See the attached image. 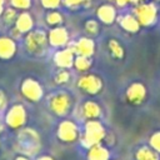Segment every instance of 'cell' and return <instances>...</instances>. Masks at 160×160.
Segmentation results:
<instances>
[{"mask_svg": "<svg viewBox=\"0 0 160 160\" xmlns=\"http://www.w3.org/2000/svg\"><path fill=\"white\" fill-rule=\"evenodd\" d=\"M16 145L22 155H26V156L35 155L38 152V150L40 149L39 134L32 129L25 128L19 132Z\"/></svg>", "mask_w": 160, "mask_h": 160, "instance_id": "obj_1", "label": "cell"}, {"mask_svg": "<svg viewBox=\"0 0 160 160\" xmlns=\"http://www.w3.org/2000/svg\"><path fill=\"white\" fill-rule=\"evenodd\" d=\"M105 138H106V132H105L104 126L101 125L100 121H98V119H95V120L86 121L85 131L80 140H81V144L89 149L94 145L100 144Z\"/></svg>", "mask_w": 160, "mask_h": 160, "instance_id": "obj_2", "label": "cell"}, {"mask_svg": "<svg viewBox=\"0 0 160 160\" xmlns=\"http://www.w3.org/2000/svg\"><path fill=\"white\" fill-rule=\"evenodd\" d=\"M48 35L42 30L29 31L25 38V48L34 56H42L48 48Z\"/></svg>", "mask_w": 160, "mask_h": 160, "instance_id": "obj_3", "label": "cell"}, {"mask_svg": "<svg viewBox=\"0 0 160 160\" xmlns=\"http://www.w3.org/2000/svg\"><path fill=\"white\" fill-rule=\"evenodd\" d=\"M134 16L138 19L139 24L142 26H151L158 19V8L152 2H139L135 4Z\"/></svg>", "mask_w": 160, "mask_h": 160, "instance_id": "obj_4", "label": "cell"}, {"mask_svg": "<svg viewBox=\"0 0 160 160\" xmlns=\"http://www.w3.org/2000/svg\"><path fill=\"white\" fill-rule=\"evenodd\" d=\"M72 106V99L68 92L60 91L50 96L49 108L58 116H66Z\"/></svg>", "mask_w": 160, "mask_h": 160, "instance_id": "obj_5", "label": "cell"}, {"mask_svg": "<svg viewBox=\"0 0 160 160\" xmlns=\"http://www.w3.org/2000/svg\"><path fill=\"white\" fill-rule=\"evenodd\" d=\"M78 88L88 95H98L102 90V80L95 74H85L79 78Z\"/></svg>", "mask_w": 160, "mask_h": 160, "instance_id": "obj_6", "label": "cell"}, {"mask_svg": "<svg viewBox=\"0 0 160 160\" xmlns=\"http://www.w3.org/2000/svg\"><path fill=\"white\" fill-rule=\"evenodd\" d=\"M20 91L25 99H28L29 101H32V102L39 101L44 95L42 86L40 85L39 81H36L32 78H28L21 82Z\"/></svg>", "mask_w": 160, "mask_h": 160, "instance_id": "obj_7", "label": "cell"}, {"mask_svg": "<svg viewBox=\"0 0 160 160\" xmlns=\"http://www.w3.org/2000/svg\"><path fill=\"white\" fill-rule=\"evenodd\" d=\"M5 122L10 129H20L26 122V110L22 105H12L5 116Z\"/></svg>", "mask_w": 160, "mask_h": 160, "instance_id": "obj_8", "label": "cell"}, {"mask_svg": "<svg viewBox=\"0 0 160 160\" xmlns=\"http://www.w3.org/2000/svg\"><path fill=\"white\" fill-rule=\"evenodd\" d=\"M56 135H58V139L60 141L66 142V144H71L79 139V128L74 121L64 120L59 124Z\"/></svg>", "mask_w": 160, "mask_h": 160, "instance_id": "obj_9", "label": "cell"}, {"mask_svg": "<svg viewBox=\"0 0 160 160\" xmlns=\"http://www.w3.org/2000/svg\"><path fill=\"white\" fill-rule=\"evenodd\" d=\"M126 100L131 105H140L146 99V88L141 82H132L125 92Z\"/></svg>", "mask_w": 160, "mask_h": 160, "instance_id": "obj_10", "label": "cell"}, {"mask_svg": "<svg viewBox=\"0 0 160 160\" xmlns=\"http://www.w3.org/2000/svg\"><path fill=\"white\" fill-rule=\"evenodd\" d=\"M69 40V32L65 28L62 26H54L51 28V30L48 32V41L49 45L54 46V48H61L65 46L66 42Z\"/></svg>", "mask_w": 160, "mask_h": 160, "instance_id": "obj_11", "label": "cell"}, {"mask_svg": "<svg viewBox=\"0 0 160 160\" xmlns=\"http://www.w3.org/2000/svg\"><path fill=\"white\" fill-rule=\"evenodd\" d=\"M72 51L75 52V55H80V56H88L91 58L95 52V42L91 38H80L74 46L71 48Z\"/></svg>", "mask_w": 160, "mask_h": 160, "instance_id": "obj_12", "label": "cell"}, {"mask_svg": "<svg viewBox=\"0 0 160 160\" xmlns=\"http://www.w3.org/2000/svg\"><path fill=\"white\" fill-rule=\"evenodd\" d=\"M74 59H75V52L72 51V49H61L56 51L54 56V62L60 69H68L74 65Z\"/></svg>", "mask_w": 160, "mask_h": 160, "instance_id": "obj_13", "label": "cell"}, {"mask_svg": "<svg viewBox=\"0 0 160 160\" xmlns=\"http://www.w3.org/2000/svg\"><path fill=\"white\" fill-rule=\"evenodd\" d=\"M96 16L102 24L110 25L116 20V10L110 4H102L96 9Z\"/></svg>", "mask_w": 160, "mask_h": 160, "instance_id": "obj_14", "label": "cell"}, {"mask_svg": "<svg viewBox=\"0 0 160 160\" xmlns=\"http://www.w3.org/2000/svg\"><path fill=\"white\" fill-rule=\"evenodd\" d=\"M16 52V44L10 36H0V59H11Z\"/></svg>", "mask_w": 160, "mask_h": 160, "instance_id": "obj_15", "label": "cell"}, {"mask_svg": "<svg viewBox=\"0 0 160 160\" xmlns=\"http://www.w3.org/2000/svg\"><path fill=\"white\" fill-rule=\"evenodd\" d=\"M34 26V20L31 18V15L26 11L21 12L20 15H18L16 20H15V29L20 32V34H26L29 31H31Z\"/></svg>", "mask_w": 160, "mask_h": 160, "instance_id": "obj_16", "label": "cell"}, {"mask_svg": "<svg viewBox=\"0 0 160 160\" xmlns=\"http://www.w3.org/2000/svg\"><path fill=\"white\" fill-rule=\"evenodd\" d=\"M81 111H82V115L88 120H95L101 116V108L99 106L98 102L91 101V100H88L82 104Z\"/></svg>", "mask_w": 160, "mask_h": 160, "instance_id": "obj_17", "label": "cell"}, {"mask_svg": "<svg viewBox=\"0 0 160 160\" xmlns=\"http://www.w3.org/2000/svg\"><path fill=\"white\" fill-rule=\"evenodd\" d=\"M109 158H110L109 150L105 146H102L101 144L89 148L88 160H109Z\"/></svg>", "mask_w": 160, "mask_h": 160, "instance_id": "obj_18", "label": "cell"}, {"mask_svg": "<svg viewBox=\"0 0 160 160\" xmlns=\"http://www.w3.org/2000/svg\"><path fill=\"white\" fill-rule=\"evenodd\" d=\"M119 22L121 25V28L128 31V32H138L139 29H140V24L138 21V19L134 16V15H124L119 19Z\"/></svg>", "mask_w": 160, "mask_h": 160, "instance_id": "obj_19", "label": "cell"}, {"mask_svg": "<svg viewBox=\"0 0 160 160\" xmlns=\"http://www.w3.org/2000/svg\"><path fill=\"white\" fill-rule=\"evenodd\" d=\"M135 160H160V158L150 146H140L135 152Z\"/></svg>", "mask_w": 160, "mask_h": 160, "instance_id": "obj_20", "label": "cell"}, {"mask_svg": "<svg viewBox=\"0 0 160 160\" xmlns=\"http://www.w3.org/2000/svg\"><path fill=\"white\" fill-rule=\"evenodd\" d=\"M108 48H109L110 54L115 59H122L124 58V54H125L124 48H122V45L116 39H110L109 42H108Z\"/></svg>", "mask_w": 160, "mask_h": 160, "instance_id": "obj_21", "label": "cell"}, {"mask_svg": "<svg viewBox=\"0 0 160 160\" xmlns=\"http://www.w3.org/2000/svg\"><path fill=\"white\" fill-rule=\"evenodd\" d=\"M45 21L49 26L54 28V26H59L62 24L64 21V18H62V14L59 12V11H55V10H50L46 16H45Z\"/></svg>", "mask_w": 160, "mask_h": 160, "instance_id": "obj_22", "label": "cell"}, {"mask_svg": "<svg viewBox=\"0 0 160 160\" xmlns=\"http://www.w3.org/2000/svg\"><path fill=\"white\" fill-rule=\"evenodd\" d=\"M74 66L79 71H86L91 68V59L88 56H75L74 59Z\"/></svg>", "mask_w": 160, "mask_h": 160, "instance_id": "obj_23", "label": "cell"}, {"mask_svg": "<svg viewBox=\"0 0 160 160\" xmlns=\"http://www.w3.org/2000/svg\"><path fill=\"white\" fill-rule=\"evenodd\" d=\"M85 31H86V34L88 35H90V36H96L98 34H99V31H100V25H99V22L96 21V20H92V19H90V20H88L86 22H85Z\"/></svg>", "mask_w": 160, "mask_h": 160, "instance_id": "obj_24", "label": "cell"}, {"mask_svg": "<svg viewBox=\"0 0 160 160\" xmlns=\"http://www.w3.org/2000/svg\"><path fill=\"white\" fill-rule=\"evenodd\" d=\"M2 19L6 24H11V22H15L16 18H18V14L15 11V8H8L2 11Z\"/></svg>", "mask_w": 160, "mask_h": 160, "instance_id": "obj_25", "label": "cell"}, {"mask_svg": "<svg viewBox=\"0 0 160 160\" xmlns=\"http://www.w3.org/2000/svg\"><path fill=\"white\" fill-rule=\"evenodd\" d=\"M55 82L59 84V85H62V84H68L69 80H70V74L66 71V69H61L60 71L56 72L55 78H54Z\"/></svg>", "mask_w": 160, "mask_h": 160, "instance_id": "obj_26", "label": "cell"}, {"mask_svg": "<svg viewBox=\"0 0 160 160\" xmlns=\"http://www.w3.org/2000/svg\"><path fill=\"white\" fill-rule=\"evenodd\" d=\"M149 146L155 150L158 154H160V131L154 132L149 139Z\"/></svg>", "mask_w": 160, "mask_h": 160, "instance_id": "obj_27", "label": "cell"}, {"mask_svg": "<svg viewBox=\"0 0 160 160\" xmlns=\"http://www.w3.org/2000/svg\"><path fill=\"white\" fill-rule=\"evenodd\" d=\"M69 8H78V6H89L91 0H61Z\"/></svg>", "mask_w": 160, "mask_h": 160, "instance_id": "obj_28", "label": "cell"}, {"mask_svg": "<svg viewBox=\"0 0 160 160\" xmlns=\"http://www.w3.org/2000/svg\"><path fill=\"white\" fill-rule=\"evenodd\" d=\"M11 6L20 10H26L31 6V0H10Z\"/></svg>", "mask_w": 160, "mask_h": 160, "instance_id": "obj_29", "label": "cell"}, {"mask_svg": "<svg viewBox=\"0 0 160 160\" xmlns=\"http://www.w3.org/2000/svg\"><path fill=\"white\" fill-rule=\"evenodd\" d=\"M41 1V5L46 9H50V10H54L56 8L60 6V2L61 0H40Z\"/></svg>", "mask_w": 160, "mask_h": 160, "instance_id": "obj_30", "label": "cell"}, {"mask_svg": "<svg viewBox=\"0 0 160 160\" xmlns=\"http://www.w3.org/2000/svg\"><path fill=\"white\" fill-rule=\"evenodd\" d=\"M115 2L119 5V6H126L128 4H134V0H115Z\"/></svg>", "mask_w": 160, "mask_h": 160, "instance_id": "obj_31", "label": "cell"}, {"mask_svg": "<svg viewBox=\"0 0 160 160\" xmlns=\"http://www.w3.org/2000/svg\"><path fill=\"white\" fill-rule=\"evenodd\" d=\"M6 106V98L2 92H0V109H4Z\"/></svg>", "mask_w": 160, "mask_h": 160, "instance_id": "obj_32", "label": "cell"}, {"mask_svg": "<svg viewBox=\"0 0 160 160\" xmlns=\"http://www.w3.org/2000/svg\"><path fill=\"white\" fill-rule=\"evenodd\" d=\"M15 160H29V158H28L26 155H22V154H21V155H18V156L15 158Z\"/></svg>", "mask_w": 160, "mask_h": 160, "instance_id": "obj_33", "label": "cell"}, {"mask_svg": "<svg viewBox=\"0 0 160 160\" xmlns=\"http://www.w3.org/2000/svg\"><path fill=\"white\" fill-rule=\"evenodd\" d=\"M38 160H54V159L50 158V156H48V155H44V156H40Z\"/></svg>", "mask_w": 160, "mask_h": 160, "instance_id": "obj_34", "label": "cell"}, {"mask_svg": "<svg viewBox=\"0 0 160 160\" xmlns=\"http://www.w3.org/2000/svg\"><path fill=\"white\" fill-rule=\"evenodd\" d=\"M4 11V0H0V15L2 14Z\"/></svg>", "mask_w": 160, "mask_h": 160, "instance_id": "obj_35", "label": "cell"}, {"mask_svg": "<svg viewBox=\"0 0 160 160\" xmlns=\"http://www.w3.org/2000/svg\"><path fill=\"white\" fill-rule=\"evenodd\" d=\"M145 0H134V4H139V2H142Z\"/></svg>", "mask_w": 160, "mask_h": 160, "instance_id": "obj_36", "label": "cell"}]
</instances>
